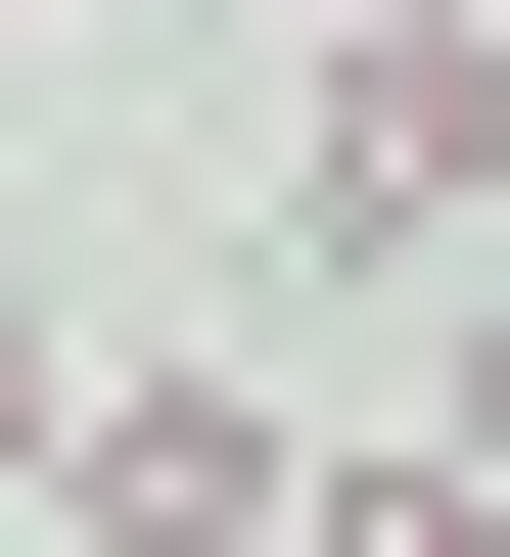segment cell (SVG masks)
<instances>
[{
    "label": "cell",
    "instance_id": "2",
    "mask_svg": "<svg viewBox=\"0 0 510 557\" xmlns=\"http://www.w3.org/2000/svg\"><path fill=\"white\" fill-rule=\"evenodd\" d=\"M278 511H325L278 372H47V557H278Z\"/></svg>",
    "mask_w": 510,
    "mask_h": 557
},
{
    "label": "cell",
    "instance_id": "1",
    "mask_svg": "<svg viewBox=\"0 0 510 557\" xmlns=\"http://www.w3.org/2000/svg\"><path fill=\"white\" fill-rule=\"evenodd\" d=\"M278 186H325V278H510V47H464V0H372V47L278 94Z\"/></svg>",
    "mask_w": 510,
    "mask_h": 557
},
{
    "label": "cell",
    "instance_id": "7",
    "mask_svg": "<svg viewBox=\"0 0 510 557\" xmlns=\"http://www.w3.org/2000/svg\"><path fill=\"white\" fill-rule=\"evenodd\" d=\"M464 47H510V0H464Z\"/></svg>",
    "mask_w": 510,
    "mask_h": 557
},
{
    "label": "cell",
    "instance_id": "5",
    "mask_svg": "<svg viewBox=\"0 0 510 557\" xmlns=\"http://www.w3.org/2000/svg\"><path fill=\"white\" fill-rule=\"evenodd\" d=\"M0 47H47V0H0Z\"/></svg>",
    "mask_w": 510,
    "mask_h": 557
},
{
    "label": "cell",
    "instance_id": "3",
    "mask_svg": "<svg viewBox=\"0 0 510 557\" xmlns=\"http://www.w3.org/2000/svg\"><path fill=\"white\" fill-rule=\"evenodd\" d=\"M418 465H510V278H464V418H418Z\"/></svg>",
    "mask_w": 510,
    "mask_h": 557
},
{
    "label": "cell",
    "instance_id": "6",
    "mask_svg": "<svg viewBox=\"0 0 510 557\" xmlns=\"http://www.w3.org/2000/svg\"><path fill=\"white\" fill-rule=\"evenodd\" d=\"M325 47H372V0H325Z\"/></svg>",
    "mask_w": 510,
    "mask_h": 557
},
{
    "label": "cell",
    "instance_id": "4",
    "mask_svg": "<svg viewBox=\"0 0 510 557\" xmlns=\"http://www.w3.org/2000/svg\"><path fill=\"white\" fill-rule=\"evenodd\" d=\"M0 511H47V325H0Z\"/></svg>",
    "mask_w": 510,
    "mask_h": 557
}]
</instances>
